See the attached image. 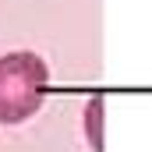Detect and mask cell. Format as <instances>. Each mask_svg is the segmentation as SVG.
<instances>
[{
    "mask_svg": "<svg viewBox=\"0 0 152 152\" xmlns=\"http://www.w3.org/2000/svg\"><path fill=\"white\" fill-rule=\"evenodd\" d=\"M50 71L42 57L18 50L0 57V124H21L42 106Z\"/></svg>",
    "mask_w": 152,
    "mask_h": 152,
    "instance_id": "cell-1",
    "label": "cell"
},
{
    "mask_svg": "<svg viewBox=\"0 0 152 152\" xmlns=\"http://www.w3.org/2000/svg\"><path fill=\"white\" fill-rule=\"evenodd\" d=\"M99 110H103V103L92 99V106H88V134H92V145L96 149H103V138H99Z\"/></svg>",
    "mask_w": 152,
    "mask_h": 152,
    "instance_id": "cell-2",
    "label": "cell"
}]
</instances>
